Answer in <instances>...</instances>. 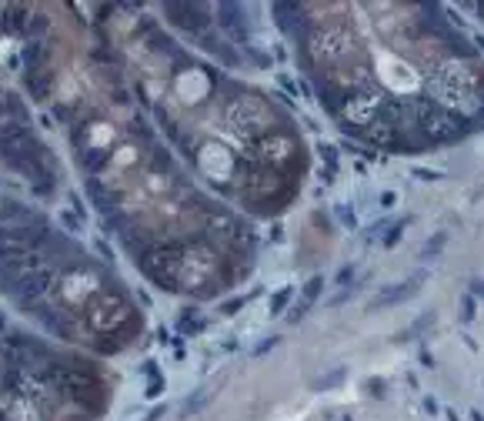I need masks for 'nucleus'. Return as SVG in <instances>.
Instances as JSON below:
<instances>
[{"instance_id":"nucleus-1","label":"nucleus","mask_w":484,"mask_h":421,"mask_svg":"<svg viewBox=\"0 0 484 421\" xmlns=\"http://www.w3.org/2000/svg\"><path fill=\"white\" fill-rule=\"evenodd\" d=\"M298 54L324 111L388 151H431L484 127V54L424 3H300Z\"/></svg>"},{"instance_id":"nucleus-2","label":"nucleus","mask_w":484,"mask_h":421,"mask_svg":"<svg viewBox=\"0 0 484 421\" xmlns=\"http://www.w3.org/2000/svg\"><path fill=\"white\" fill-rule=\"evenodd\" d=\"M478 10H481V14H484V3H481V7H478Z\"/></svg>"}]
</instances>
